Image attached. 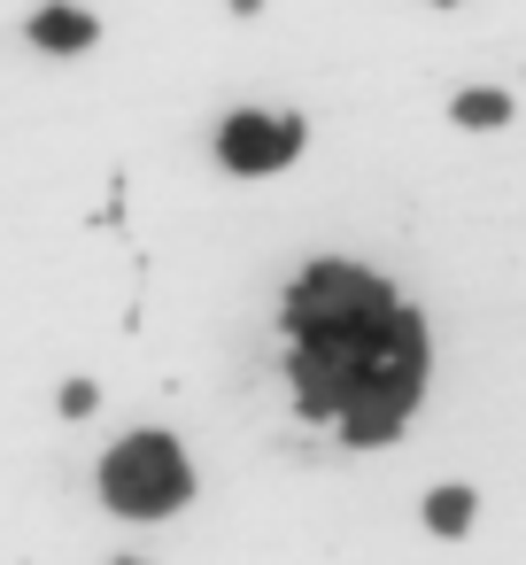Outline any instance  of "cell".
Listing matches in <instances>:
<instances>
[{
    "mask_svg": "<svg viewBox=\"0 0 526 565\" xmlns=\"http://www.w3.org/2000/svg\"><path fill=\"white\" fill-rule=\"evenodd\" d=\"M279 326L294 333V403L302 418H325L341 441L379 449L410 426L426 395V326L395 287L364 264H310Z\"/></svg>",
    "mask_w": 526,
    "mask_h": 565,
    "instance_id": "6da1fadb",
    "label": "cell"
},
{
    "mask_svg": "<svg viewBox=\"0 0 526 565\" xmlns=\"http://www.w3.org/2000/svg\"><path fill=\"white\" fill-rule=\"evenodd\" d=\"M101 495L125 519H171L194 495V472H186V457H179L171 434H125L101 457Z\"/></svg>",
    "mask_w": 526,
    "mask_h": 565,
    "instance_id": "7a4b0ae2",
    "label": "cell"
},
{
    "mask_svg": "<svg viewBox=\"0 0 526 565\" xmlns=\"http://www.w3.org/2000/svg\"><path fill=\"white\" fill-rule=\"evenodd\" d=\"M294 148H302V117H256V109H240L217 132V163L225 171H248V179L294 163Z\"/></svg>",
    "mask_w": 526,
    "mask_h": 565,
    "instance_id": "3957f363",
    "label": "cell"
},
{
    "mask_svg": "<svg viewBox=\"0 0 526 565\" xmlns=\"http://www.w3.org/2000/svg\"><path fill=\"white\" fill-rule=\"evenodd\" d=\"M94 32H101V24H94L86 9H63V0L32 17V40H40L47 55H78V47H94Z\"/></svg>",
    "mask_w": 526,
    "mask_h": 565,
    "instance_id": "277c9868",
    "label": "cell"
},
{
    "mask_svg": "<svg viewBox=\"0 0 526 565\" xmlns=\"http://www.w3.org/2000/svg\"><path fill=\"white\" fill-rule=\"evenodd\" d=\"M457 125H472V132H495V125H511V94H495V86H472V94H457Z\"/></svg>",
    "mask_w": 526,
    "mask_h": 565,
    "instance_id": "5b68a950",
    "label": "cell"
},
{
    "mask_svg": "<svg viewBox=\"0 0 526 565\" xmlns=\"http://www.w3.org/2000/svg\"><path fill=\"white\" fill-rule=\"evenodd\" d=\"M472 511H480L472 488H433V495H426V526H433V534H464Z\"/></svg>",
    "mask_w": 526,
    "mask_h": 565,
    "instance_id": "8992f818",
    "label": "cell"
},
{
    "mask_svg": "<svg viewBox=\"0 0 526 565\" xmlns=\"http://www.w3.org/2000/svg\"><path fill=\"white\" fill-rule=\"evenodd\" d=\"M94 403H101V395H94V387H86V380H71V387H63V418H86V411H94Z\"/></svg>",
    "mask_w": 526,
    "mask_h": 565,
    "instance_id": "52a82bcc",
    "label": "cell"
},
{
    "mask_svg": "<svg viewBox=\"0 0 526 565\" xmlns=\"http://www.w3.org/2000/svg\"><path fill=\"white\" fill-rule=\"evenodd\" d=\"M117 565H140V557H117Z\"/></svg>",
    "mask_w": 526,
    "mask_h": 565,
    "instance_id": "ba28073f",
    "label": "cell"
},
{
    "mask_svg": "<svg viewBox=\"0 0 526 565\" xmlns=\"http://www.w3.org/2000/svg\"><path fill=\"white\" fill-rule=\"evenodd\" d=\"M441 9H449V0H441Z\"/></svg>",
    "mask_w": 526,
    "mask_h": 565,
    "instance_id": "9c48e42d",
    "label": "cell"
}]
</instances>
